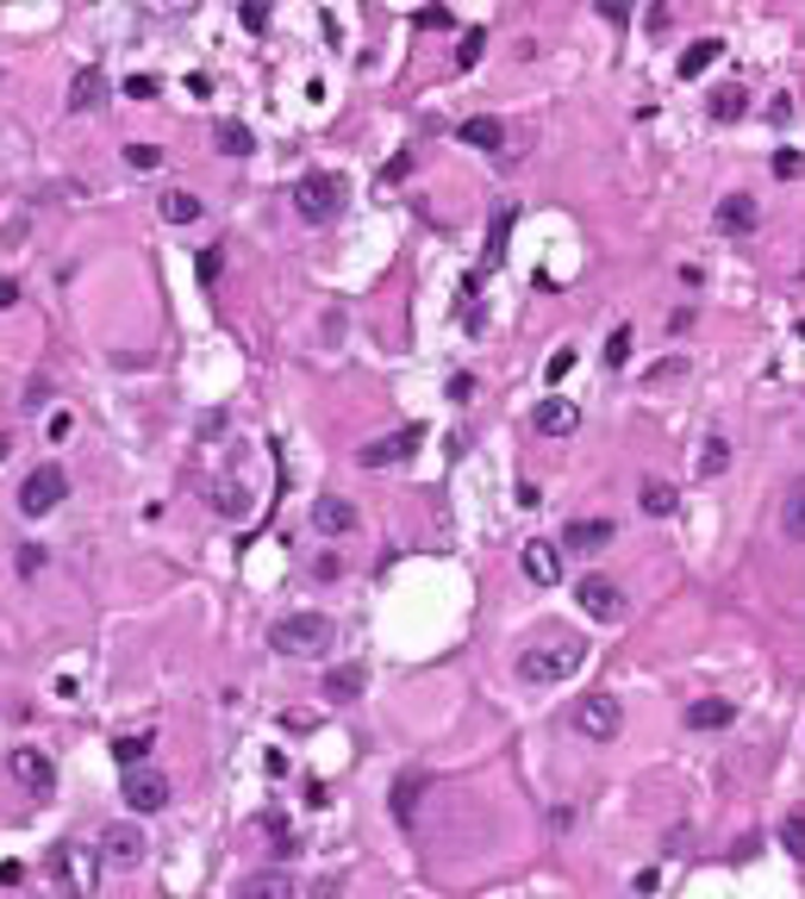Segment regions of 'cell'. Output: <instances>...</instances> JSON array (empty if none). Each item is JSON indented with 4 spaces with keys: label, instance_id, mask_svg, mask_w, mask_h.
Masks as SVG:
<instances>
[{
    "label": "cell",
    "instance_id": "6da1fadb",
    "mask_svg": "<svg viewBox=\"0 0 805 899\" xmlns=\"http://www.w3.org/2000/svg\"><path fill=\"white\" fill-rule=\"evenodd\" d=\"M580 662H587V644L568 637V631H555V637H544V644H531L519 656V674H525L531 687H550V681H568Z\"/></svg>",
    "mask_w": 805,
    "mask_h": 899
},
{
    "label": "cell",
    "instance_id": "7a4b0ae2",
    "mask_svg": "<svg viewBox=\"0 0 805 899\" xmlns=\"http://www.w3.org/2000/svg\"><path fill=\"white\" fill-rule=\"evenodd\" d=\"M331 619L325 612H288V619L269 624V649H281V656H325L331 649Z\"/></svg>",
    "mask_w": 805,
    "mask_h": 899
},
{
    "label": "cell",
    "instance_id": "3957f363",
    "mask_svg": "<svg viewBox=\"0 0 805 899\" xmlns=\"http://www.w3.org/2000/svg\"><path fill=\"white\" fill-rule=\"evenodd\" d=\"M294 213H301L306 225H331L337 213H344V175L306 169L301 181H294Z\"/></svg>",
    "mask_w": 805,
    "mask_h": 899
},
{
    "label": "cell",
    "instance_id": "277c9868",
    "mask_svg": "<svg viewBox=\"0 0 805 899\" xmlns=\"http://www.w3.org/2000/svg\"><path fill=\"white\" fill-rule=\"evenodd\" d=\"M51 874L56 887L69 899H94V887H101V849H81V844H56L51 856Z\"/></svg>",
    "mask_w": 805,
    "mask_h": 899
},
{
    "label": "cell",
    "instance_id": "5b68a950",
    "mask_svg": "<svg viewBox=\"0 0 805 899\" xmlns=\"http://www.w3.org/2000/svg\"><path fill=\"white\" fill-rule=\"evenodd\" d=\"M69 499V474L56 469V463H38V469L20 481V512L26 519H44V512H56Z\"/></svg>",
    "mask_w": 805,
    "mask_h": 899
},
{
    "label": "cell",
    "instance_id": "8992f818",
    "mask_svg": "<svg viewBox=\"0 0 805 899\" xmlns=\"http://www.w3.org/2000/svg\"><path fill=\"white\" fill-rule=\"evenodd\" d=\"M568 724H575L587 744H612V737H618V724H625V706H618L612 694H587V699H575Z\"/></svg>",
    "mask_w": 805,
    "mask_h": 899
},
{
    "label": "cell",
    "instance_id": "52a82bcc",
    "mask_svg": "<svg viewBox=\"0 0 805 899\" xmlns=\"http://www.w3.org/2000/svg\"><path fill=\"white\" fill-rule=\"evenodd\" d=\"M419 444H425V431H419V425H400L394 438H375V444L356 450V463H362V469H400Z\"/></svg>",
    "mask_w": 805,
    "mask_h": 899
},
{
    "label": "cell",
    "instance_id": "ba28073f",
    "mask_svg": "<svg viewBox=\"0 0 805 899\" xmlns=\"http://www.w3.org/2000/svg\"><path fill=\"white\" fill-rule=\"evenodd\" d=\"M575 599H580V612H587V619H600V624L625 619V594H618V581H605V574H580Z\"/></svg>",
    "mask_w": 805,
    "mask_h": 899
},
{
    "label": "cell",
    "instance_id": "9c48e42d",
    "mask_svg": "<svg viewBox=\"0 0 805 899\" xmlns=\"http://www.w3.org/2000/svg\"><path fill=\"white\" fill-rule=\"evenodd\" d=\"M119 799H126L138 819H144V812H163V806H169V774H156V769H126V787H119Z\"/></svg>",
    "mask_w": 805,
    "mask_h": 899
},
{
    "label": "cell",
    "instance_id": "30bf717a",
    "mask_svg": "<svg viewBox=\"0 0 805 899\" xmlns=\"http://www.w3.org/2000/svg\"><path fill=\"white\" fill-rule=\"evenodd\" d=\"M7 769H13V781H20L31 799H51L56 794V769H51V756H44V749H13V762H7Z\"/></svg>",
    "mask_w": 805,
    "mask_h": 899
},
{
    "label": "cell",
    "instance_id": "8fae6325",
    "mask_svg": "<svg viewBox=\"0 0 805 899\" xmlns=\"http://www.w3.org/2000/svg\"><path fill=\"white\" fill-rule=\"evenodd\" d=\"M144 831L138 824H106V837H101V862H113V869H138L144 862Z\"/></svg>",
    "mask_w": 805,
    "mask_h": 899
},
{
    "label": "cell",
    "instance_id": "7c38bea8",
    "mask_svg": "<svg viewBox=\"0 0 805 899\" xmlns=\"http://www.w3.org/2000/svg\"><path fill=\"white\" fill-rule=\"evenodd\" d=\"M531 425H537L544 438H575V431H580V406H575V400H562V394H550V400H537Z\"/></svg>",
    "mask_w": 805,
    "mask_h": 899
},
{
    "label": "cell",
    "instance_id": "4fadbf2b",
    "mask_svg": "<svg viewBox=\"0 0 805 899\" xmlns=\"http://www.w3.org/2000/svg\"><path fill=\"white\" fill-rule=\"evenodd\" d=\"M312 531H319V537H350V531H356V506L344 494L312 499Z\"/></svg>",
    "mask_w": 805,
    "mask_h": 899
},
{
    "label": "cell",
    "instance_id": "5bb4252c",
    "mask_svg": "<svg viewBox=\"0 0 805 899\" xmlns=\"http://www.w3.org/2000/svg\"><path fill=\"white\" fill-rule=\"evenodd\" d=\"M519 562H525V574L537 581V587H555V581H562V549H555L550 537H531V544L519 549Z\"/></svg>",
    "mask_w": 805,
    "mask_h": 899
},
{
    "label": "cell",
    "instance_id": "9a60e30c",
    "mask_svg": "<svg viewBox=\"0 0 805 899\" xmlns=\"http://www.w3.org/2000/svg\"><path fill=\"white\" fill-rule=\"evenodd\" d=\"M456 138L469 150H494V156H506V125L494 119V113H475V119H462L456 125Z\"/></svg>",
    "mask_w": 805,
    "mask_h": 899
},
{
    "label": "cell",
    "instance_id": "2e32d148",
    "mask_svg": "<svg viewBox=\"0 0 805 899\" xmlns=\"http://www.w3.org/2000/svg\"><path fill=\"white\" fill-rule=\"evenodd\" d=\"M605 544H612V519H568V531H562V549H575V556H593Z\"/></svg>",
    "mask_w": 805,
    "mask_h": 899
},
{
    "label": "cell",
    "instance_id": "e0dca14e",
    "mask_svg": "<svg viewBox=\"0 0 805 899\" xmlns=\"http://www.w3.org/2000/svg\"><path fill=\"white\" fill-rule=\"evenodd\" d=\"M238 899H294V881L281 869H256L238 881Z\"/></svg>",
    "mask_w": 805,
    "mask_h": 899
},
{
    "label": "cell",
    "instance_id": "ac0fdd59",
    "mask_svg": "<svg viewBox=\"0 0 805 899\" xmlns=\"http://www.w3.org/2000/svg\"><path fill=\"white\" fill-rule=\"evenodd\" d=\"M106 100V75L88 63V69H76V81H69V113H94Z\"/></svg>",
    "mask_w": 805,
    "mask_h": 899
},
{
    "label": "cell",
    "instance_id": "d6986e66",
    "mask_svg": "<svg viewBox=\"0 0 805 899\" xmlns=\"http://www.w3.org/2000/svg\"><path fill=\"white\" fill-rule=\"evenodd\" d=\"M737 719V699H693L687 706V731H725Z\"/></svg>",
    "mask_w": 805,
    "mask_h": 899
},
{
    "label": "cell",
    "instance_id": "ffe728a7",
    "mask_svg": "<svg viewBox=\"0 0 805 899\" xmlns=\"http://www.w3.org/2000/svg\"><path fill=\"white\" fill-rule=\"evenodd\" d=\"M780 531H787L793 544H805V474L787 481V494H780Z\"/></svg>",
    "mask_w": 805,
    "mask_h": 899
},
{
    "label": "cell",
    "instance_id": "44dd1931",
    "mask_svg": "<svg viewBox=\"0 0 805 899\" xmlns=\"http://www.w3.org/2000/svg\"><path fill=\"white\" fill-rule=\"evenodd\" d=\"M419 794H425V774H419V769H406L400 781H394V819H400V824H412V819H419Z\"/></svg>",
    "mask_w": 805,
    "mask_h": 899
},
{
    "label": "cell",
    "instance_id": "7402d4cb",
    "mask_svg": "<svg viewBox=\"0 0 805 899\" xmlns=\"http://www.w3.org/2000/svg\"><path fill=\"white\" fill-rule=\"evenodd\" d=\"M156 213H163L169 225H194L206 206H201V194H188V188H169V194L156 200Z\"/></svg>",
    "mask_w": 805,
    "mask_h": 899
},
{
    "label": "cell",
    "instance_id": "603a6c76",
    "mask_svg": "<svg viewBox=\"0 0 805 899\" xmlns=\"http://www.w3.org/2000/svg\"><path fill=\"white\" fill-rule=\"evenodd\" d=\"M369 687V674H362V662H337V669L325 674V699H356Z\"/></svg>",
    "mask_w": 805,
    "mask_h": 899
},
{
    "label": "cell",
    "instance_id": "cb8c5ba5",
    "mask_svg": "<svg viewBox=\"0 0 805 899\" xmlns=\"http://www.w3.org/2000/svg\"><path fill=\"white\" fill-rule=\"evenodd\" d=\"M718 231H755V200L750 194H725V200H718Z\"/></svg>",
    "mask_w": 805,
    "mask_h": 899
},
{
    "label": "cell",
    "instance_id": "d4e9b609",
    "mask_svg": "<svg viewBox=\"0 0 805 899\" xmlns=\"http://www.w3.org/2000/svg\"><path fill=\"white\" fill-rule=\"evenodd\" d=\"M718 56H725V45H718V38H700V45H687V50H680V81L705 75L712 63H718Z\"/></svg>",
    "mask_w": 805,
    "mask_h": 899
},
{
    "label": "cell",
    "instance_id": "484cf974",
    "mask_svg": "<svg viewBox=\"0 0 805 899\" xmlns=\"http://www.w3.org/2000/svg\"><path fill=\"white\" fill-rule=\"evenodd\" d=\"M213 144L226 150V156H251L256 138H251V125H244V119H219V125H213Z\"/></svg>",
    "mask_w": 805,
    "mask_h": 899
},
{
    "label": "cell",
    "instance_id": "4316f807",
    "mask_svg": "<svg viewBox=\"0 0 805 899\" xmlns=\"http://www.w3.org/2000/svg\"><path fill=\"white\" fill-rule=\"evenodd\" d=\"M151 749H156L151 731H138V737H113V762H119V769H144Z\"/></svg>",
    "mask_w": 805,
    "mask_h": 899
},
{
    "label": "cell",
    "instance_id": "83f0119b",
    "mask_svg": "<svg viewBox=\"0 0 805 899\" xmlns=\"http://www.w3.org/2000/svg\"><path fill=\"white\" fill-rule=\"evenodd\" d=\"M725 469H730V438H705V444H700V474H705V481H718Z\"/></svg>",
    "mask_w": 805,
    "mask_h": 899
},
{
    "label": "cell",
    "instance_id": "f1b7e54d",
    "mask_svg": "<svg viewBox=\"0 0 805 899\" xmlns=\"http://www.w3.org/2000/svg\"><path fill=\"white\" fill-rule=\"evenodd\" d=\"M675 506H680V494L668 488V481H643V512H650V519H668Z\"/></svg>",
    "mask_w": 805,
    "mask_h": 899
},
{
    "label": "cell",
    "instance_id": "f546056e",
    "mask_svg": "<svg viewBox=\"0 0 805 899\" xmlns=\"http://www.w3.org/2000/svg\"><path fill=\"white\" fill-rule=\"evenodd\" d=\"M743 113H750V94H743V88H718V94H712V119H743Z\"/></svg>",
    "mask_w": 805,
    "mask_h": 899
},
{
    "label": "cell",
    "instance_id": "4dcf8cb0",
    "mask_svg": "<svg viewBox=\"0 0 805 899\" xmlns=\"http://www.w3.org/2000/svg\"><path fill=\"white\" fill-rule=\"evenodd\" d=\"M506 238H512V206H500V213H494V231H487V263H500V256H506Z\"/></svg>",
    "mask_w": 805,
    "mask_h": 899
},
{
    "label": "cell",
    "instance_id": "1f68e13d",
    "mask_svg": "<svg viewBox=\"0 0 805 899\" xmlns=\"http://www.w3.org/2000/svg\"><path fill=\"white\" fill-rule=\"evenodd\" d=\"M780 849L793 856V862H805V819L793 812V819H780Z\"/></svg>",
    "mask_w": 805,
    "mask_h": 899
},
{
    "label": "cell",
    "instance_id": "d6a6232c",
    "mask_svg": "<svg viewBox=\"0 0 805 899\" xmlns=\"http://www.w3.org/2000/svg\"><path fill=\"white\" fill-rule=\"evenodd\" d=\"M213 506H219L226 519H244V512H251V494H244V488H213Z\"/></svg>",
    "mask_w": 805,
    "mask_h": 899
},
{
    "label": "cell",
    "instance_id": "836d02e7",
    "mask_svg": "<svg viewBox=\"0 0 805 899\" xmlns=\"http://www.w3.org/2000/svg\"><path fill=\"white\" fill-rule=\"evenodd\" d=\"M126 163L138 175H151V169H163V150H156V144H126Z\"/></svg>",
    "mask_w": 805,
    "mask_h": 899
},
{
    "label": "cell",
    "instance_id": "e575fe53",
    "mask_svg": "<svg viewBox=\"0 0 805 899\" xmlns=\"http://www.w3.org/2000/svg\"><path fill=\"white\" fill-rule=\"evenodd\" d=\"M605 363H612V369H625V363H630V325H618V331L605 338Z\"/></svg>",
    "mask_w": 805,
    "mask_h": 899
},
{
    "label": "cell",
    "instance_id": "d590c367",
    "mask_svg": "<svg viewBox=\"0 0 805 899\" xmlns=\"http://www.w3.org/2000/svg\"><path fill=\"white\" fill-rule=\"evenodd\" d=\"M194 269H201V281H219V269H226V250H219V244H206L201 256H194Z\"/></svg>",
    "mask_w": 805,
    "mask_h": 899
},
{
    "label": "cell",
    "instance_id": "8d00e7d4",
    "mask_svg": "<svg viewBox=\"0 0 805 899\" xmlns=\"http://www.w3.org/2000/svg\"><path fill=\"white\" fill-rule=\"evenodd\" d=\"M768 169H775L780 181H793V175H805V156H800V150H775V163H768Z\"/></svg>",
    "mask_w": 805,
    "mask_h": 899
},
{
    "label": "cell",
    "instance_id": "74e56055",
    "mask_svg": "<svg viewBox=\"0 0 805 899\" xmlns=\"http://www.w3.org/2000/svg\"><path fill=\"white\" fill-rule=\"evenodd\" d=\"M244 31H269V0H244Z\"/></svg>",
    "mask_w": 805,
    "mask_h": 899
},
{
    "label": "cell",
    "instance_id": "f35d334b",
    "mask_svg": "<svg viewBox=\"0 0 805 899\" xmlns=\"http://www.w3.org/2000/svg\"><path fill=\"white\" fill-rule=\"evenodd\" d=\"M675 375H687V356H668V363H655V369H650V388L675 381Z\"/></svg>",
    "mask_w": 805,
    "mask_h": 899
},
{
    "label": "cell",
    "instance_id": "ab89813d",
    "mask_svg": "<svg viewBox=\"0 0 805 899\" xmlns=\"http://www.w3.org/2000/svg\"><path fill=\"white\" fill-rule=\"evenodd\" d=\"M481 45H487V31H469V38H462V50H456V63H462V69H469V63H481Z\"/></svg>",
    "mask_w": 805,
    "mask_h": 899
},
{
    "label": "cell",
    "instance_id": "60d3db41",
    "mask_svg": "<svg viewBox=\"0 0 805 899\" xmlns=\"http://www.w3.org/2000/svg\"><path fill=\"white\" fill-rule=\"evenodd\" d=\"M44 569V549L38 544H20V574H38Z\"/></svg>",
    "mask_w": 805,
    "mask_h": 899
},
{
    "label": "cell",
    "instance_id": "b9f144b4",
    "mask_svg": "<svg viewBox=\"0 0 805 899\" xmlns=\"http://www.w3.org/2000/svg\"><path fill=\"white\" fill-rule=\"evenodd\" d=\"M568 369H575V350H555V356H550V369H544V375H550V381H562Z\"/></svg>",
    "mask_w": 805,
    "mask_h": 899
},
{
    "label": "cell",
    "instance_id": "7bdbcfd3",
    "mask_svg": "<svg viewBox=\"0 0 805 899\" xmlns=\"http://www.w3.org/2000/svg\"><path fill=\"white\" fill-rule=\"evenodd\" d=\"M600 20L625 25V20H630V0H600Z\"/></svg>",
    "mask_w": 805,
    "mask_h": 899
},
{
    "label": "cell",
    "instance_id": "ee69618b",
    "mask_svg": "<svg viewBox=\"0 0 805 899\" xmlns=\"http://www.w3.org/2000/svg\"><path fill=\"white\" fill-rule=\"evenodd\" d=\"M126 94H131V100H151V94H156V81H151V75H131Z\"/></svg>",
    "mask_w": 805,
    "mask_h": 899
},
{
    "label": "cell",
    "instance_id": "f6af8a7d",
    "mask_svg": "<svg viewBox=\"0 0 805 899\" xmlns=\"http://www.w3.org/2000/svg\"><path fill=\"white\" fill-rule=\"evenodd\" d=\"M26 881V862H0V887H20Z\"/></svg>",
    "mask_w": 805,
    "mask_h": 899
},
{
    "label": "cell",
    "instance_id": "bcb514c9",
    "mask_svg": "<svg viewBox=\"0 0 805 899\" xmlns=\"http://www.w3.org/2000/svg\"><path fill=\"white\" fill-rule=\"evenodd\" d=\"M406 169H412V156H406V150H400V156H394V163H387V169H381V181H400Z\"/></svg>",
    "mask_w": 805,
    "mask_h": 899
},
{
    "label": "cell",
    "instance_id": "7dc6e473",
    "mask_svg": "<svg viewBox=\"0 0 805 899\" xmlns=\"http://www.w3.org/2000/svg\"><path fill=\"white\" fill-rule=\"evenodd\" d=\"M7 306H20V281H7V275H0V313H7Z\"/></svg>",
    "mask_w": 805,
    "mask_h": 899
},
{
    "label": "cell",
    "instance_id": "c3c4849f",
    "mask_svg": "<svg viewBox=\"0 0 805 899\" xmlns=\"http://www.w3.org/2000/svg\"><path fill=\"white\" fill-rule=\"evenodd\" d=\"M7 450H13V438H7V431H0V463H7Z\"/></svg>",
    "mask_w": 805,
    "mask_h": 899
}]
</instances>
